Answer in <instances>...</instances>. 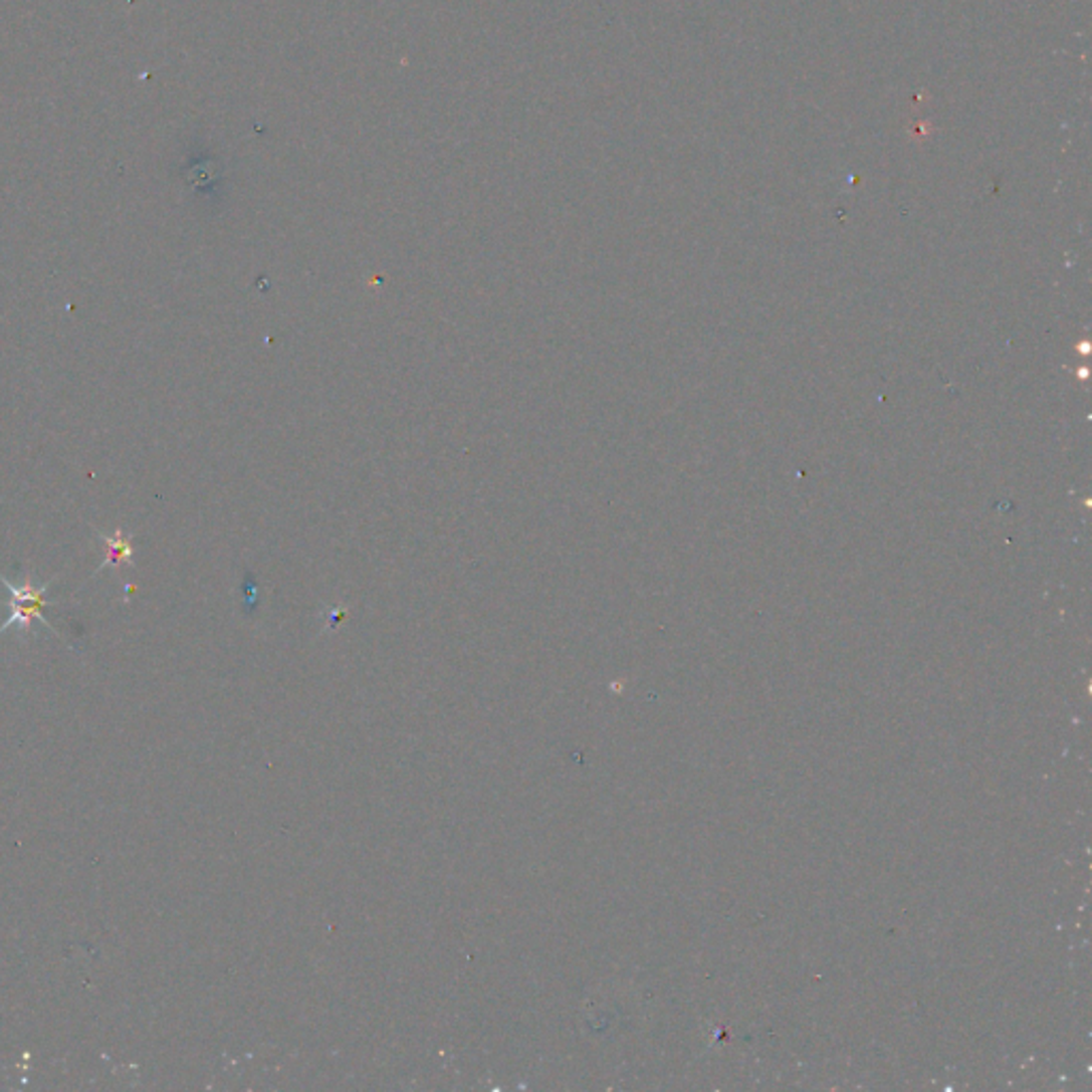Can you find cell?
<instances>
[{
  "mask_svg": "<svg viewBox=\"0 0 1092 1092\" xmlns=\"http://www.w3.org/2000/svg\"><path fill=\"white\" fill-rule=\"evenodd\" d=\"M0 583H3L11 594V617L7 623L0 626V634H5L9 628H17L22 634H28L34 621H41L47 630L58 634V630L43 617V609L47 602V589L51 587V581L39 585L32 579L30 572L24 575L22 583H11L7 577L0 575Z\"/></svg>",
  "mask_w": 1092,
  "mask_h": 1092,
  "instance_id": "obj_1",
  "label": "cell"
},
{
  "mask_svg": "<svg viewBox=\"0 0 1092 1092\" xmlns=\"http://www.w3.org/2000/svg\"><path fill=\"white\" fill-rule=\"evenodd\" d=\"M98 540H100L102 547H105V560H102V564L98 566L96 572H102L110 566H116V568L118 566H131V568L135 566V562H133V555H135L133 535H125L123 527H118L114 531V535L98 531Z\"/></svg>",
  "mask_w": 1092,
  "mask_h": 1092,
  "instance_id": "obj_2",
  "label": "cell"
}]
</instances>
